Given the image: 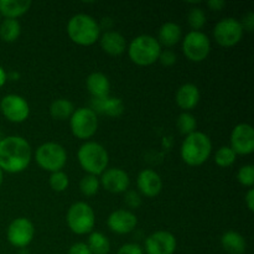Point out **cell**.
Returning a JSON list of instances; mask_svg holds the SVG:
<instances>
[{
  "label": "cell",
  "mask_w": 254,
  "mask_h": 254,
  "mask_svg": "<svg viewBox=\"0 0 254 254\" xmlns=\"http://www.w3.org/2000/svg\"><path fill=\"white\" fill-rule=\"evenodd\" d=\"M32 150L29 141L19 135L0 139V169L10 174L24 171L30 165Z\"/></svg>",
  "instance_id": "obj_1"
},
{
  "label": "cell",
  "mask_w": 254,
  "mask_h": 254,
  "mask_svg": "<svg viewBox=\"0 0 254 254\" xmlns=\"http://www.w3.org/2000/svg\"><path fill=\"white\" fill-rule=\"evenodd\" d=\"M212 153V143L202 131H193L184 139L180 154L184 163L190 166H200L208 160Z\"/></svg>",
  "instance_id": "obj_2"
},
{
  "label": "cell",
  "mask_w": 254,
  "mask_h": 254,
  "mask_svg": "<svg viewBox=\"0 0 254 254\" xmlns=\"http://www.w3.org/2000/svg\"><path fill=\"white\" fill-rule=\"evenodd\" d=\"M67 34L74 44L91 46L101 37V26L91 15L76 14L68 20Z\"/></svg>",
  "instance_id": "obj_3"
},
{
  "label": "cell",
  "mask_w": 254,
  "mask_h": 254,
  "mask_svg": "<svg viewBox=\"0 0 254 254\" xmlns=\"http://www.w3.org/2000/svg\"><path fill=\"white\" fill-rule=\"evenodd\" d=\"M78 163L88 175H102L108 169L109 155L107 149L96 141H86L77 153Z\"/></svg>",
  "instance_id": "obj_4"
},
{
  "label": "cell",
  "mask_w": 254,
  "mask_h": 254,
  "mask_svg": "<svg viewBox=\"0 0 254 254\" xmlns=\"http://www.w3.org/2000/svg\"><path fill=\"white\" fill-rule=\"evenodd\" d=\"M160 52V44L150 35H139L131 40L128 46L129 59L138 66H150L155 64Z\"/></svg>",
  "instance_id": "obj_5"
},
{
  "label": "cell",
  "mask_w": 254,
  "mask_h": 254,
  "mask_svg": "<svg viewBox=\"0 0 254 254\" xmlns=\"http://www.w3.org/2000/svg\"><path fill=\"white\" fill-rule=\"evenodd\" d=\"M67 226L76 235L82 236L91 233L96 225V213L88 203L79 201L68 208L66 215Z\"/></svg>",
  "instance_id": "obj_6"
},
{
  "label": "cell",
  "mask_w": 254,
  "mask_h": 254,
  "mask_svg": "<svg viewBox=\"0 0 254 254\" xmlns=\"http://www.w3.org/2000/svg\"><path fill=\"white\" fill-rule=\"evenodd\" d=\"M37 165L50 173L61 171L67 163V153L64 146L59 143L49 141L36 149L35 153Z\"/></svg>",
  "instance_id": "obj_7"
},
{
  "label": "cell",
  "mask_w": 254,
  "mask_h": 254,
  "mask_svg": "<svg viewBox=\"0 0 254 254\" xmlns=\"http://www.w3.org/2000/svg\"><path fill=\"white\" fill-rule=\"evenodd\" d=\"M71 131L76 138L81 140L91 139L98 129V117L91 108L74 109L73 114L69 118Z\"/></svg>",
  "instance_id": "obj_8"
},
{
  "label": "cell",
  "mask_w": 254,
  "mask_h": 254,
  "mask_svg": "<svg viewBox=\"0 0 254 254\" xmlns=\"http://www.w3.org/2000/svg\"><path fill=\"white\" fill-rule=\"evenodd\" d=\"M243 31L240 20L235 17H226L220 20L213 29V37L222 47H233L242 40Z\"/></svg>",
  "instance_id": "obj_9"
},
{
  "label": "cell",
  "mask_w": 254,
  "mask_h": 254,
  "mask_svg": "<svg viewBox=\"0 0 254 254\" xmlns=\"http://www.w3.org/2000/svg\"><path fill=\"white\" fill-rule=\"evenodd\" d=\"M184 55L192 62H202L211 51V41L202 31H190L183 40Z\"/></svg>",
  "instance_id": "obj_10"
},
{
  "label": "cell",
  "mask_w": 254,
  "mask_h": 254,
  "mask_svg": "<svg viewBox=\"0 0 254 254\" xmlns=\"http://www.w3.org/2000/svg\"><path fill=\"white\" fill-rule=\"evenodd\" d=\"M0 111L5 118L12 123H22L30 116L29 103L19 94H7L0 99Z\"/></svg>",
  "instance_id": "obj_11"
},
{
  "label": "cell",
  "mask_w": 254,
  "mask_h": 254,
  "mask_svg": "<svg viewBox=\"0 0 254 254\" xmlns=\"http://www.w3.org/2000/svg\"><path fill=\"white\" fill-rule=\"evenodd\" d=\"M35 236V227L29 218H15L9 225L6 238L11 246L16 248H25L32 242Z\"/></svg>",
  "instance_id": "obj_12"
},
{
  "label": "cell",
  "mask_w": 254,
  "mask_h": 254,
  "mask_svg": "<svg viewBox=\"0 0 254 254\" xmlns=\"http://www.w3.org/2000/svg\"><path fill=\"white\" fill-rule=\"evenodd\" d=\"M231 146L236 155H250L254 151V129L251 124L241 123L231 133Z\"/></svg>",
  "instance_id": "obj_13"
},
{
  "label": "cell",
  "mask_w": 254,
  "mask_h": 254,
  "mask_svg": "<svg viewBox=\"0 0 254 254\" xmlns=\"http://www.w3.org/2000/svg\"><path fill=\"white\" fill-rule=\"evenodd\" d=\"M176 247L175 236L168 231H156L145 240L146 254H174Z\"/></svg>",
  "instance_id": "obj_14"
},
{
  "label": "cell",
  "mask_w": 254,
  "mask_h": 254,
  "mask_svg": "<svg viewBox=\"0 0 254 254\" xmlns=\"http://www.w3.org/2000/svg\"><path fill=\"white\" fill-rule=\"evenodd\" d=\"M99 183L108 192L124 193L127 190H129L130 179H129V175L123 169L111 168L107 169L102 174Z\"/></svg>",
  "instance_id": "obj_15"
},
{
  "label": "cell",
  "mask_w": 254,
  "mask_h": 254,
  "mask_svg": "<svg viewBox=\"0 0 254 254\" xmlns=\"http://www.w3.org/2000/svg\"><path fill=\"white\" fill-rule=\"evenodd\" d=\"M109 230L117 235H127L135 230L138 225V218L130 210H116L109 215L107 220Z\"/></svg>",
  "instance_id": "obj_16"
},
{
  "label": "cell",
  "mask_w": 254,
  "mask_h": 254,
  "mask_svg": "<svg viewBox=\"0 0 254 254\" xmlns=\"http://www.w3.org/2000/svg\"><path fill=\"white\" fill-rule=\"evenodd\" d=\"M136 185H138L139 192L141 195L151 198L160 193L161 189H163V180L156 171L151 170V169H145L139 173Z\"/></svg>",
  "instance_id": "obj_17"
},
{
  "label": "cell",
  "mask_w": 254,
  "mask_h": 254,
  "mask_svg": "<svg viewBox=\"0 0 254 254\" xmlns=\"http://www.w3.org/2000/svg\"><path fill=\"white\" fill-rule=\"evenodd\" d=\"M99 42H101L102 50L111 56H121L127 50L126 37L121 32L114 31V30H108L103 35H101Z\"/></svg>",
  "instance_id": "obj_18"
},
{
  "label": "cell",
  "mask_w": 254,
  "mask_h": 254,
  "mask_svg": "<svg viewBox=\"0 0 254 254\" xmlns=\"http://www.w3.org/2000/svg\"><path fill=\"white\" fill-rule=\"evenodd\" d=\"M92 111L94 113H101L107 117H112V118H117L123 114L124 107L123 101L121 98H116V97H104V98L93 99L92 101Z\"/></svg>",
  "instance_id": "obj_19"
},
{
  "label": "cell",
  "mask_w": 254,
  "mask_h": 254,
  "mask_svg": "<svg viewBox=\"0 0 254 254\" xmlns=\"http://www.w3.org/2000/svg\"><path fill=\"white\" fill-rule=\"evenodd\" d=\"M200 91H198L197 86L193 83H185L178 89L176 92V103L184 111H191L195 108L200 102Z\"/></svg>",
  "instance_id": "obj_20"
},
{
  "label": "cell",
  "mask_w": 254,
  "mask_h": 254,
  "mask_svg": "<svg viewBox=\"0 0 254 254\" xmlns=\"http://www.w3.org/2000/svg\"><path fill=\"white\" fill-rule=\"evenodd\" d=\"M86 87L93 99H99L109 96L111 82L108 77L102 72H93L87 77Z\"/></svg>",
  "instance_id": "obj_21"
},
{
  "label": "cell",
  "mask_w": 254,
  "mask_h": 254,
  "mask_svg": "<svg viewBox=\"0 0 254 254\" xmlns=\"http://www.w3.org/2000/svg\"><path fill=\"white\" fill-rule=\"evenodd\" d=\"M30 0H0V15L5 19H17L29 11Z\"/></svg>",
  "instance_id": "obj_22"
},
{
  "label": "cell",
  "mask_w": 254,
  "mask_h": 254,
  "mask_svg": "<svg viewBox=\"0 0 254 254\" xmlns=\"http://www.w3.org/2000/svg\"><path fill=\"white\" fill-rule=\"evenodd\" d=\"M181 39H183V30H181L180 25L170 21L161 25V27L159 29V36L156 40L160 44V46L173 47L176 44H179Z\"/></svg>",
  "instance_id": "obj_23"
},
{
  "label": "cell",
  "mask_w": 254,
  "mask_h": 254,
  "mask_svg": "<svg viewBox=\"0 0 254 254\" xmlns=\"http://www.w3.org/2000/svg\"><path fill=\"white\" fill-rule=\"evenodd\" d=\"M221 246L228 254H245L247 242L241 233L236 231H227L221 237Z\"/></svg>",
  "instance_id": "obj_24"
},
{
  "label": "cell",
  "mask_w": 254,
  "mask_h": 254,
  "mask_svg": "<svg viewBox=\"0 0 254 254\" xmlns=\"http://www.w3.org/2000/svg\"><path fill=\"white\" fill-rule=\"evenodd\" d=\"M74 112L73 103L66 98H59L50 106V114L56 121H67Z\"/></svg>",
  "instance_id": "obj_25"
},
{
  "label": "cell",
  "mask_w": 254,
  "mask_h": 254,
  "mask_svg": "<svg viewBox=\"0 0 254 254\" xmlns=\"http://www.w3.org/2000/svg\"><path fill=\"white\" fill-rule=\"evenodd\" d=\"M21 34V25L16 19H4L0 22V39L5 42H14Z\"/></svg>",
  "instance_id": "obj_26"
},
{
  "label": "cell",
  "mask_w": 254,
  "mask_h": 254,
  "mask_svg": "<svg viewBox=\"0 0 254 254\" xmlns=\"http://www.w3.org/2000/svg\"><path fill=\"white\" fill-rule=\"evenodd\" d=\"M92 254H108L111 251V242L101 232H92L87 242Z\"/></svg>",
  "instance_id": "obj_27"
},
{
  "label": "cell",
  "mask_w": 254,
  "mask_h": 254,
  "mask_svg": "<svg viewBox=\"0 0 254 254\" xmlns=\"http://www.w3.org/2000/svg\"><path fill=\"white\" fill-rule=\"evenodd\" d=\"M176 126H178L179 131H180L183 135L188 136L189 134L196 131V126H197V123H196V118L192 114L189 113V112H184V113H181L180 116H179L178 121H176Z\"/></svg>",
  "instance_id": "obj_28"
},
{
  "label": "cell",
  "mask_w": 254,
  "mask_h": 254,
  "mask_svg": "<svg viewBox=\"0 0 254 254\" xmlns=\"http://www.w3.org/2000/svg\"><path fill=\"white\" fill-rule=\"evenodd\" d=\"M236 159H237V155L230 146H221L215 154V163L220 168H228L233 165L236 163Z\"/></svg>",
  "instance_id": "obj_29"
},
{
  "label": "cell",
  "mask_w": 254,
  "mask_h": 254,
  "mask_svg": "<svg viewBox=\"0 0 254 254\" xmlns=\"http://www.w3.org/2000/svg\"><path fill=\"white\" fill-rule=\"evenodd\" d=\"M101 188L99 179L94 175H86L79 183V190L84 196H94Z\"/></svg>",
  "instance_id": "obj_30"
},
{
  "label": "cell",
  "mask_w": 254,
  "mask_h": 254,
  "mask_svg": "<svg viewBox=\"0 0 254 254\" xmlns=\"http://www.w3.org/2000/svg\"><path fill=\"white\" fill-rule=\"evenodd\" d=\"M188 22L192 31H200L206 24V15L201 7H193L188 15Z\"/></svg>",
  "instance_id": "obj_31"
},
{
  "label": "cell",
  "mask_w": 254,
  "mask_h": 254,
  "mask_svg": "<svg viewBox=\"0 0 254 254\" xmlns=\"http://www.w3.org/2000/svg\"><path fill=\"white\" fill-rule=\"evenodd\" d=\"M69 185V179L67 176L66 173L64 171H56V173H52L50 176V186L54 191L56 192H64V190H67Z\"/></svg>",
  "instance_id": "obj_32"
},
{
  "label": "cell",
  "mask_w": 254,
  "mask_h": 254,
  "mask_svg": "<svg viewBox=\"0 0 254 254\" xmlns=\"http://www.w3.org/2000/svg\"><path fill=\"white\" fill-rule=\"evenodd\" d=\"M237 179L241 185L252 189V186L254 185V166L251 165V164L242 166L238 170Z\"/></svg>",
  "instance_id": "obj_33"
},
{
  "label": "cell",
  "mask_w": 254,
  "mask_h": 254,
  "mask_svg": "<svg viewBox=\"0 0 254 254\" xmlns=\"http://www.w3.org/2000/svg\"><path fill=\"white\" fill-rule=\"evenodd\" d=\"M124 202L129 208H139L141 206V195L135 190H127L124 192Z\"/></svg>",
  "instance_id": "obj_34"
},
{
  "label": "cell",
  "mask_w": 254,
  "mask_h": 254,
  "mask_svg": "<svg viewBox=\"0 0 254 254\" xmlns=\"http://www.w3.org/2000/svg\"><path fill=\"white\" fill-rule=\"evenodd\" d=\"M176 60H178V57H176L175 52L171 51V50H161L158 61L160 62L163 66L170 67L176 64Z\"/></svg>",
  "instance_id": "obj_35"
},
{
  "label": "cell",
  "mask_w": 254,
  "mask_h": 254,
  "mask_svg": "<svg viewBox=\"0 0 254 254\" xmlns=\"http://www.w3.org/2000/svg\"><path fill=\"white\" fill-rule=\"evenodd\" d=\"M117 254H144V250L136 243H127L119 248Z\"/></svg>",
  "instance_id": "obj_36"
},
{
  "label": "cell",
  "mask_w": 254,
  "mask_h": 254,
  "mask_svg": "<svg viewBox=\"0 0 254 254\" xmlns=\"http://www.w3.org/2000/svg\"><path fill=\"white\" fill-rule=\"evenodd\" d=\"M241 25H242L243 31L252 32L254 29V14L252 11H247L242 16V20H241Z\"/></svg>",
  "instance_id": "obj_37"
},
{
  "label": "cell",
  "mask_w": 254,
  "mask_h": 254,
  "mask_svg": "<svg viewBox=\"0 0 254 254\" xmlns=\"http://www.w3.org/2000/svg\"><path fill=\"white\" fill-rule=\"evenodd\" d=\"M68 254H92L89 251L87 243L78 242L74 243L73 246H71V248L68 250Z\"/></svg>",
  "instance_id": "obj_38"
},
{
  "label": "cell",
  "mask_w": 254,
  "mask_h": 254,
  "mask_svg": "<svg viewBox=\"0 0 254 254\" xmlns=\"http://www.w3.org/2000/svg\"><path fill=\"white\" fill-rule=\"evenodd\" d=\"M207 6L213 11H220L226 6V2L223 0H210L207 1Z\"/></svg>",
  "instance_id": "obj_39"
},
{
  "label": "cell",
  "mask_w": 254,
  "mask_h": 254,
  "mask_svg": "<svg viewBox=\"0 0 254 254\" xmlns=\"http://www.w3.org/2000/svg\"><path fill=\"white\" fill-rule=\"evenodd\" d=\"M245 201H246V205H247L248 210L253 211L254 210V190L253 189H250V190H248V192L246 193Z\"/></svg>",
  "instance_id": "obj_40"
},
{
  "label": "cell",
  "mask_w": 254,
  "mask_h": 254,
  "mask_svg": "<svg viewBox=\"0 0 254 254\" xmlns=\"http://www.w3.org/2000/svg\"><path fill=\"white\" fill-rule=\"evenodd\" d=\"M6 79H7L6 72H5V69L0 66V87H2L5 83H6Z\"/></svg>",
  "instance_id": "obj_41"
},
{
  "label": "cell",
  "mask_w": 254,
  "mask_h": 254,
  "mask_svg": "<svg viewBox=\"0 0 254 254\" xmlns=\"http://www.w3.org/2000/svg\"><path fill=\"white\" fill-rule=\"evenodd\" d=\"M2 180H4V171H2L1 169H0V186H1Z\"/></svg>",
  "instance_id": "obj_42"
},
{
  "label": "cell",
  "mask_w": 254,
  "mask_h": 254,
  "mask_svg": "<svg viewBox=\"0 0 254 254\" xmlns=\"http://www.w3.org/2000/svg\"><path fill=\"white\" fill-rule=\"evenodd\" d=\"M0 20H1V15H0Z\"/></svg>",
  "instance_id": "obj_43"
}]
</instances>
